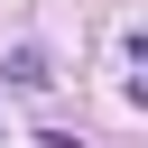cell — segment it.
<instances>
[{"mask_svg":"<svg viewBox=\"0 0 148 148\" xmlns=\"http://www.w3.org/2000/svg\"><path fill=\"white\" fill-rule=\"evenodd\" d=\"M9 83H28V92H37V83H56V74H46V56H37V46H18V56H9Z\"/></svg>","mask_w":148,"mask_h":148,"instance_id":"obj_1","label":"cell"}]
</instances>
